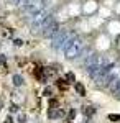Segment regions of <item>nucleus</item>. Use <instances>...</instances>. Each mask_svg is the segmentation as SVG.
<instances>
[{
  "mask_svg": "<svg viewBox=\"0 0 120 123\" xmlns=\"http://www.w3.org/2000/svg\"><path fill=\"white\" fill-rule=\"evenodd\" d=\"M33 74H35V77H36L40 82H45L46 80V74H45V67L41 66H36L35 67V71H33Z\"/></svg>",
  "mask_w": 120,
  "mask_h": 123,
  "instance_id": "f257e3e1",
  "label": "nucleus"
},
{
  "mask_svg": "<svg viewBox=\"0 0 120 123\" xmlns=\"http://www.w3.org/2000/svg\"><path fill=\"white\" fill-rule=\"evenodd\" d=\"M56 87H58L61 92H64V90H67V87H69V82H67L66 79H58V80H56Z\"/></svg>",
  "mask_w": 120,
  "mask_h": 123,
  "instance_id": "f03ea898",
  "label": "nucleus"
},
{
  "mask_svg": "<svg viewBox=\"0 0 120 123\" xmlns=\"http://www.w3.org/2000/svg\"><path fill=\"white\" fill-rule=\"evenodd\" d=\"M76 92H79V95H86V89L82 87V84L81 82H76Z\"/></svg>",
  "mask_w": 120,
  "mask_h": 123,
  "instance_id": "7ed1b4c3",
  "label": "nucleus"
},
{
  "mask_svg": "<svg viewBox=\"0 0 120 123\" xmlns=\"http://www.w3.org/2000/svg\"><path fill=\"white\" fill-rule=\"evenodd\" d=\"M94 112H95V110H94V107H91V105H86V107H84V113L87 115V117H89V115H92Z\"/></svg>",
  "mask_w": 120,
  "mask_h": 123,
  "instance_id": "20e7f679",
  "label": "nucleus"
},
{
  "mask_svg": "<svg viewBox=\"0 0 120 123\" xmlns=\"http://www.w3.org/2000/svg\"><path fill=\"white\" fill-rule=\"evenodd\" d=\"M49 108H58V100L56 98H51L49 100Z\"/></svg>",
  "mask_w": 120,
  "mask_h": 123,
  "instance_id": "39448f33",
  "label": "nucleus"
},
{
  "mask_svg": "<svg viewBox=\"0 0 120 123\" xmlns=\"http://www.w3.org/2000/svg\"><path fill=\"white\" fill-rule=\"evenodd\" d=\"M109 118H110L112 122H117V120H120V115H110Z\"/></svg>",
  "mask_w": 120,
  "mask_h": 123,
  "instance_id": "423d86ee",
  "label": "nucleus"
},
{
  "mask_svg": "<svg viewBox=\"0 0 120 123\" xmlns=\"http://www.w3.org/2000/svg\"><path fill=\"white\" fill-rule=\"evenodd\" d=\"M66 80H69V82H74V76H73V74H67V76H66Z\"/></svg>",
  "mask_w": 120,
  "mask_h": 123,
  "instance_id": "0eeeda50",
  "label": "nucleus"
},
{
  "mask_svg": "<svg viewBox=\"0 0 120 123\" xmlns=\"http://www.w3.org/2000/svg\"><path fill=\"white\" fill-rule=\"evenodd\" d=\"M45 94H46V95H49V94H53V92H51V89H49V87H48L46 90H45Z\"/></svg>",
  "mask_w": 120,
  "mask_h": 123,
  "instance_id": "6e6552de",
  "label": "nucleus"
}]
</instances>
